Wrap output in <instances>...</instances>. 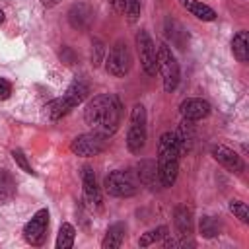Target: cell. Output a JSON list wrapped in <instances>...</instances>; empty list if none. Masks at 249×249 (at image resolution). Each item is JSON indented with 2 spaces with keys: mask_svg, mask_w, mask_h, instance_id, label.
I'll return each instance as SVG.
<instances>
[{
  "mask_svg": "<svg viewBox=\"0 0 249 249\" xmlns=\"http://www.w3.org/2000/svg\"><path fill=\"white\" fill-rule=\"evenodd\" d=\"M121 115H123V105L115 93H99L93 99H89L84 109L86 124H89L93 132L105 138H111L119 130Z\"/></svg>",
  "mask_w": 249,
  "mask_h": 249,
  "instance_id": "1",
  "label": "cell"
},
{
  "mask_svg": "<svg viewBox=\"0 0 249 249\" xmlns=\"http://www.w3.org/2000/svg\"><path fill=\"white\" fill-rule=\"evenodd\" d=\"M179 160H181V152L177 146L175 132H163L158 142V160H156L161 187H171L177 181Z\"/></svg>",
  "mask_w": 249,
  "mask_h": 249,
  "instance_id": "2",
  "label": "cell"
},
{
  "mask_svg": "<svg viewBox=\"0 0 249 249\" xmlns=\"http://www.w3.org/2000/svg\"><path fill=\"white\" fill-rule=\"evenodd\" d=\"M158 72L161 74L163 80V89L167 93L175 91V88L179 86V62L171 51V47L167 43H161L158 47Z\"/></svg>",
  "mask_w": 249,
  "mask_h": 249,
  "instance_id": "3",
  "label": "cell"
},
{
  "mask_svg": "<svg viewBox=\"0 0 249 249\" xmlns=\"http://www.w3.org/2000/svg\"><path fill=\"white\" fill-rule=\"evenodd\" d=\"M146 109L142 103H136L130 111V126L126 132V148L132 154H140L146 146Z\"/></svg>",
  "mask_w": 249,
  "mask_h": 249,
  "instance_id": "4",
  "label": "cell"
},
{
  "mask_svg": "<svg viewBox=\"0 0 249 249\" xmlns=\"http://www.w3.org/2000/svg\"><path fill=\"white\" fill-rule=\"evenodd\" d=\"M136 43V53L140 58V66L148 76H156L158 72V49L146 29H140L134 37Z\"/></svg>",
  "mask_w": 249,
  "mask_h": 249,
  "instance_id": "5",
  "label": "cell"
},
{
  "mask_svg": "<svg viewBox=\"0 0 249 249\" xmlns=\"http://www.w3.org/2000/svg\"><path fill=\"white\" fill-rule=\"evenodd\" d=\"M130 66H132V56H130V51H128L126 43L124 41H117L111 47V51H109V54L105 58L107 74H111L115 78H123V76L128 74Z\"/></svg>",
  "mask_w": 249,
  "mask_h": 249,
  "instance_id": "6",
  "label": "cell"
},
{
  "mask_svg": "<svg viewBox=\"0 0 249 249\" xmlns=\"http://www.w3.org/2000/svg\"><path fill=\"white\" fill-rule=\"evenodd\" d=\"M103 187H105V193L107 195L117 196V198H128V196L136 195V191H138L136 181L132 179V175L128 171H123V169L111 171L105 177Z\"/></svg>",
  "mask_w": 249,
  "mask_h": 249,
  "instance_id": "7",
  "label": "cell"
},
{
  "mask_svg": "<svg viewBox=\"0 0 249 249\" xmlns=\"http://www.w3.org/2000/svg\"><path fill=\"white\" fill-rule=\"evenodd\" d=\"M109 144V138L97 134V132H86V134H80L72 140L70 144V152L74 156H82V158H93L97 154H101Z\"/></svg>",
  "mask_w": 249,
  "mask_h": 249,
  "instance_id": "8",
  "label": "cell"
},
{
  "mask_svg": "<svg viewBox=\"0 0 249 249\" xmlns=\"http://www.w3.org/2000/svg\"><path fill=\"white\" fill-rule=\"evenodd\" d=\"M47 228H49V210L41 208L33 214V218L23 226V239L29 245H41L47 237Z\"/></svg>",
  "mask_w": 249,
  "mask_h": 249,
  "instance_id": "9",
  "label": "cell"
},
{
  "mask_svg": "<svg viewBox=\"0 0 249 249\" xmlns=\"http://www.w3.org/2000/svg\"><path fill=\"white\" fill-rule=\"evenodd\" d=\"M82 185H84V200L88 202V206L91 210H101L103 208V204H101V191L97 187L93 169L88 167V165L82 169Z\"/></svg>",
  "mask_w": 249,
  "mask_h": 249,
  "instance_id": "10",
  "label": "cell"
},
{
  "mask_svg": "<svg viewBox=\"0 0 249 249\" xmlns=\"http://www.w3.org/2000/svg\"><path fill=\"white\" fill-rule=\"evenodd\" d=\"M210 154H212V158H214L222 167H226V169L231 171V173H241L243 167H245L241 156H239L237 152H233L231 148H228V146L216 144V146H212V152H210Z\"/></svg>",
  "mask_w": 249,
  "mask_h": 249,
  "instance_id": "11",
  "label": "cell"
},
{
  "mask_svg": "<svg viewBox=\"0 0 249 249\" xmlns=\"http://www.w3.org/2000/svg\"><path fill=\"white\" fill-rule=\"evenodd\" d=\"M179 113L187 121H200L210 115V103L202 97H189L179 105Z\"/></svg>",
  "mask_w": 249,
  "mask_h": 249,
  "instance_id": "12",
  "label": "cell"
},
{
  "mask_svg": "<svg viewBox=\"0 0 249 249\" xmlns=\"http://www.w3.org/2000/svg\"><path fill=\"white\" fill-rule=\"evenodd\" d=\"M91 18H93V14H91L89 6L84 2H78L68 10V21L74 29H86L91 23Z\"/></svg>",
  "mask_w": 249,
  "mask_h": 249,
  "instance_id": "13",
  "label": "cell"
},
{
  "mask_svg": "<svg viewBox=\"0 0 249 249\" xmlns=\"http://www.w3.org/2000/svg\"><path fill=\"white\" fill-rule=\"evenodd\" d=\"M138 177H140V183L148 189H158L161 187L160 183V175H158V165L154 160H142L138 163Z\"/></svg>",
  "mask_w": 249,
  "mask_h": 249,
  "instance_id": "14",
  "label": "cell"
},
{
  "mask_svg": "<svg viewBox=\"0 0 249 249\" xmlns=\"http://www.w3.org/2000/svg\"><path fill=\"white\" fill-rule=\"evenodd\" d=\"M175 138H177V146H179L181 156L191 152V148L195 144V124H193V121L183 119L179 128H177V132H175Z\"/></svg>",
  "mask_w": 249,
  "mask_h": 249,
  "instance_id": "15",
  "label": "cell"
},
{
  "mask_svg": "<svg viewBox=\"0 0 249 249\" xmlns=\"http://www.w3.org/2000/svg\"><path fill=\"white\" fill-rule=\"evenodd\" d=\"M88 95H89V86H88L82 78H74L72 84L68 86L66 93H64V99H66V101L72 105V109H74V107H78L80 103H84Z\"/></svg>",
  "mask_w": 249,
  "mask_h": 249,
  "instance_id": "16",
  "label": "cell"
},
{
  "mask_svg": "<svg viewBox=\"0 0 249 249\" xmlns=\"http://www.w3.org/2000/svg\"><path fill=\"white\" fill-rule=\"evenodd\" d=\"M179 4H181L191 16H195L196 19H202V21H214V19H216V12H214L210 6L202 4L200 0H179Z\"/></svg>",
  "mask_w": 249,
  "mask_h": 249,
  "instance_id": "17",
  "label": "cell"
},
{
  "mask_svg": "<svg viewBox=\"0 0 249 249\" xmlns=\"http://www.w3.org/2000/svg\"><path fill=\"white\" fill-rule=\"evenodd\" d=\"M175 228L181 237H191L193 233V212L189 206L179 204L175 208Z\"/></svg>",
  "mask_w": 249,
  "mask_h": 249,
  "instance_id": "18",
  "label": "cell"
},
{
  "mask_svg": "<svg viewBox=\"0 0 249 249\" xmlns=\"http://www.w3.org/2000/svg\"><path fill=\"white\" fill-rule=\"evenodd\" d=\"M124 233H126V226L123 222H117V224L109 226V230H107V233L101 241V247L103 249H119L123 245Z\"/></svg>",
  "mask_w": 249,
  "mask_h": 249,
  "instance_id": "19",
  "label": "cell"
},
{
  "mask_svg": "<svg viewBox=\"0 0 249 249\" xmlns=\"http://www.w3.org/2000/svg\"><path fill=\"white\" fill-rule=\"evenodd\" d=\"M14 196H16V179L12 177L10 171L0 169V206L10 204Z\"/></svg>",
  "mask_w": 249,
  "mask_h": 249,
  "instance_id": "20",
  "label": "cell"
},
{
  "mask_svg": "<svg viewBox=\"0 0 249 249\" xmlns=\"http://www.w3.org/2000/svg\"><path fill=\"white\" fill-rule=\"evenodd\" d=\"M231 53L239 62L249 60V35L247 31H237L231 39Z\"/></svg>",
  "mask_w": 249,
  "mask_h": 249,
  "instance_id": "21",
  "label": "cell"
},
{
  "mask_svg": "<svg viewBox=\"0 0 249 249\" xmlns=\"http://www.w3.org/2000/svg\"><path fill=\"white\" fill-rule=\"evenodd\" d=\"M72 111V105L62 97H56V99H51L47 105H45V115L51 119V121H56V119H62L64 115H68Z\"/></svg>",
  "mask_w": 249,
  "mask_h": 249,
  "instance_id": "22",
  "label": "cell"
},
{
  "mask_svg": "<svg viewBox=\"0 0 249 249\" xmlns=\"http://www.w3.org/2000/svg\"><path fill=\"white\" fill-rule=\"evenodd\" d=\"M165 35L171 39V43H175L179 49H183L185 47V41L189 39V35H187V31L177 23V21H173V19H165Z\"/></svg>",
  "mask_w": 249,
  "mask_h": 249,
  "instance_id": "23",
  "label": "cell"
},
{
  "mask_svg": "<svg viewBox=\"0 0 249 249\" xmlns=\"http://www.w3.org/2000/svg\"><path fill=\"white\" fill-rule=\"evenodd\" d=\"M74 239H76V230L72 224L64 222L60 224L58 228V235H56V249H70L74 245Z\"/></svg>",
  "mask_w": 249,
  "mask_h": 249,
  "instance_id": "24",
  "label": "cell"
},
{
  "mask_svg": "<svg viewBox=\"0 0 249 249\" xmlns=\"http://www.w3.org/2000/svg\"><path fill=\"white\" fill-rule=\"evenodd\" d=\"M167 235H169V233H167V226H158V228H152V230H148L146 233H142L140 239H138V245H140V247H150V245H154V243L163 241Z\"/></svg>",
  "mask_w": 249,
  "mask_h": 249,
  "instance_id": "25",
  "label": "cell"
},
{
  "mask_svg": "<svg viewBox=\"0 0 249 249\" xmlns=\"http://www.w3.org/2000/svg\"><path fill=\"white\" fill-rule=\"evenodd\" d=\"M198 230H200V235L206 237V239H212L220 233V222L214 218V216H202L200 218V224H198Z\"/></svg>",
  "mask_w": 249,
  "mask_h": 249,
  "instance_id": "26",
  "label": "cell"
},
{
  "mask_svg": "<svg viewBox=\"0 0 249 249\" xmlns=\"http://www.w3.org/2000/svg\"><path fill=\"white\" fill-rule=\"evenodd\" d=\"M228 208H230V212H231L239 222H243V224L249 222V208H247L245 202H241V200H230Z\"/></svg>",
  "mask_w": 249,
  "mask_h": 249,
  "instance_id": "27",
  "label": "cell"
},
{
  "mask_svg": "<svg viewBox=\"0 0 249 249\" xmlns=\"http://www.w3.org/2000/svg\"><path fill=\"white\" fill-rule=\"evenodd\" d=\"M103 54H105V45L101 39H93L91 41V54H89V60H91V66L97 68L103 60Z\"/></svg>",
  "mask_w": 249,
  "mask_h": 249,
  "instance_id": "28",
  "label": "cell"
},
{
  "mask_svg": "<svg viewBox=\"0 0 249 249\" xmlns=\"http://www.w3.org/2000/svg\"><path fill=\"white\" fill-rule=\"evenodd\" d=\"M124 16H126L128 23H134L140 18V0H126Z\"/></svg>",
  "mask_w": 249,
  "mask_h": 249,
  "instance_id": "29",
  "label": "cell"
},
{
  "mask_svg": "<svg viewBox=\"0 0 249 249\" xmlns=\"http://www.w3.org/2000/svg\"><path fill=\"white\" fill-rule=\"evenodd\" d=\"M12 158H14V161L25 171V173H29V175H35V171H33V167H31V163L27 161V158H25V154L19 150V148H16V150H12Z\"/></svg>",
  "mask_w": 249,
  "mask_h": 249,
  "instance_id": "30",
  "label": "cell"
},
{
  "mask_svg": "<svg viewBox=\"0 0 249 249\" xmlns=\"http://www.w3.org/2000/svg\"><path fill=\"white\" fill-rule=\"evenodd\" d=\"M12 95V84L6 78H0V101L8 99Z\"/></svg>",
  "mask_w": 249,
  "mask_h": 249,
  "instance_id": "31",
  "label": "cell"
},
{
  "mask_svg": "<svg viewBox=\"0 0 249 249\" xmlns=\"http://www.w3.org/2000/svg\"><path fill=\"white\" fill-rule=\"evenodd\" d=\"M109 6L117 12V14H123L124 12V6H126V0H107Z\"/></svg>",
  "mask_w": 249,
  "mask_h": 249,
  "instance_id": "32",
  "label": "cell"
},
{
  "mask_svg": "<svg viewBox=\"0 0 249 249\" xmlns=\"http://www.w3.org/2000/svg\"><path fill=\"white\" fill-rule=\"evenodd\" d=\"M58 2H62V0H41V4H43L45 8H53V6H56Z\"/></svg>",
  "mask_w": 249,
  "mask_h": 249,
  "instance_id": "33",
  "label": "cell"
},
{
  "mask_svg": "<svg viewBox=\"0 0 249 249\" xmlns=\"http://www.w3.org/2000/svg\"><path fill=\"white\" fill-rule=\"evenodd\" d=\"M0 23H4V12L0 10Z\"/></svg>",
  "mask_w": 249,
  "mask_h": 249,
  "instance_id": "34",
  "label": "cell"
}]
</instances>
